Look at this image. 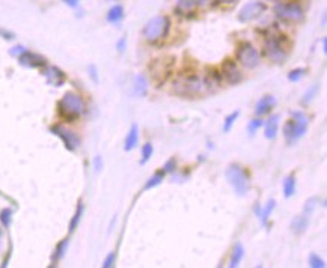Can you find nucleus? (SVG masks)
I'll list each match as a JSON object with an SVG mask.
<instances>
[{
  "mask_svg": "<svg viewBox=\"0 0 327 268\" xmlns=\"http://www.w3.org/2000/svg\"><path fill=\"white\" fill-rule=\"evenodd\" d=\"M133 89H134V94L137 97H145V95H147V92H148V82H147V79H145L142 74H139V75H136V77H134Z\"/></svg>",
  "mask_w": 327,
  "mask_h": 268,
  "instance_id": "obj_20",
  "label": "nucleus"
},
{
  "mask_svg": "<svg viewBox=\"0 0 327 268\" xmlns=\"http://www.w3.org/2000/svg\"><path fill=\"white\" fill-rule=\"evenodd\" d=\"M238 116H240V111L235 110V111L229 113L228 116L225 118V121H223V131H225V133H229V131H231V128H232V125L235 124V121L238 119Z\"/></svg>",
  "mask_w": 327,
  "mask_h": 268,
  "instance_id": "obj_28",
  "label": "nucleus"
},
{
  "mask_svg": "<svg viewBox=\"0 0 327 268\" xmlns=\"http://www.w3.org/2000/svg\"><path fill=\"white\" fill-rule=\"evenodd\" d=\"M305 74H306V69L305 68H296V69H293V71H289L288 72V80L289 82H299V80H302L303 77H305Z\"/></svg>",
  "mask_w": 327,
  "mask_h": 268,
  "instance_id": "obj_30",
  "label": "nucleus"
},
{
  "mask_svg": "<svg viewBox=\"0 0 327 268\" xmlns=\"http://www.w3.org/2000/svg\"><path fill=\"white\" fill-rule=\"evenodd\" d=\"M222 79H225L229 85H237L241 82V72L232 59H226L222 63Z\"/></svg>",
  "mask_w": 327,
  "mask_h": 268,
  "instance_id": "obj_12",
  "label": "nucleus"
},
{
  "mask_svg": "<svg viewBox=\"0 0 327 268\" xmlns=\"http://www.w3.org/2000/svg\"><path fill=\"white\" fill-rule=\"evenodd\" d=\"M274 14L279 20L286 23H299L305 18L303 8L297 3H277L274 6Z\"/></svg>",
  "mask_w": 327,
  "mask_h": 268,
  "instance_id": "obj_8",
  "label": "nucleus"
},
{
  "mask_svg": "<svg viewBox=\"0 0 327 268\" xmlns=\"http://www.w3.org/2000/svg\"><path fill=\"white\" fill-rule=\"evenodd\" d=\"M208 88L205 80L198 74H179L173 82V92L179 97L195 98L207 92Z\"/></svg>",
  "mask_w": 327,
  "mask_h": 268,
  "instance_id": "obj_1",
  "label": "nucleus"
},
{
  "mask_svg": "<svg viewBox=\"0 0 327 268\" xmlns=\"http://www.w3.org/2000/svg\"><path fill=\"white\" fill-rule=\"evenodd\" d=\"M24 50H26V49H24L23 46H17V47H14V49L9 52V54H11V56H17V57H18V56H20V54H21Z\"/></svg>",
  "mask_w": 327,
  "mask_h": 268,
  "instance_id": "obj_39",
  "label": "nucleus"
},
{
  "mask_svg": "<svg viewBox=\"0 0 327 268\" xmlns=\"http://www.w3.org/2000/svg\"><path fill=\"white\" fill-rule=\"evenodd\" d=\"M89 71H91L89 74L92 75L94 82H95V83H98V77H97V69H95V66H94V65H92V66H89Z\"/></svg>",
  "mask_w": 327,
  "mask_h": 268,
  "instance_id": "obj_42",
  "label": "nucleus"
},
{
  "mask_svg": "<svg viewBox=\"0 0 327 268\" xmlns=\"http://www.w3.org/2000/svg\"><path fill=\"white\" fill-rule=\"evenodd\" d=\"M101 166H103V164H101V159H100V157H97V159H95V169H97V170H100V169H101Z\"/></svg>",
  "mask_w": 327,
  "mask_h": 268,
  "instance_id": "obj_44",
  "label": "nucleus"
},
{
  "mask_svg": "<svg viewBox=\"0 0 327 268\" xmlns=\"http://www.w3.org/2000/svg\"><path fill=\"white\" fill-rule=\"evenodd\" d=\"M323 52L327 53V38H323Z\"/></svg>",
  "mask_w": 327,
  "mask_h": 268,
  "instance_id": "obj_45",
  "label": "nucleus"
},
{
  "mask_svg": "<svg viewBox=\"0 0 327 268\" xmlns=\"http://www.w3.org/2000/svg\"><path fill=\"white\" fill-rule=\"evenodd\" d=\"M173 68H175V57L173 56H163V57L154 59L148 65L151 82L157 88H160L162 85H164L169 80V77L173 72Z\"/></svg>",
  "mask_w": 327,
  "mask_h": 268,
  "instance_id": "obj_4",
  "label": "nucleus"
},
{
  "mask_svg": "<svg viewBox=\"0 0 327 268\" xmlns=\"http://www.w3.org/2000/svg\"><path fill=\"white\" fill-rule=\"evenodd\" d=\"M50 131L53 133V134H56L62 142H63V145H65V148L68 149V151H76L77 148H79V145H80V139L72 133L71 130H66L65 127H62V125H53L52 128H50Z\"/></svg>",
  "mask_w": 327,
  "mask_h": 268,
  "instance_id": "obj_11",
  "label": "nucleus"
},
{
  "mask_svg": "<svg viewBox=\"0 0 327 268\" xmlns=\"http://www.w3.org/2000/svg\"><path fill=\"white\" fill-rule=\"evenodd\" d=\"M296 193V176L288 175L283 179V195L285 198H291Z\"/></svg>",
  "mask_w": 327,
  "mask_h": 268,
  "instance_id": "obj_26",
  "label": "nucleus"
},
{
  "mask_svg": "<svg viewBox=\"0 0 327 268\" xmlns=\"http://www.w3.org/2000/svg\"><path fill=\"white\" fill-rule=\"evenodd\" d=\"M85 111V101L76 92H66L57 103V113L66 122H74Z\"/></svg>",
  "mask_w": 327,
  "mask_h": 268,
  "instance_id": "obj_2",
  "label": "nucleus"
},
{
  "mask_svg": "<svg viewBox=\"0 0 327 268\" xmlns=\"http://www.w3.org/2000/svg\"><path fill=\"white\" fill-rule=\"evenodd\" d=\"M204 80H205V85H207L208 91H210V89H214V88H217V86L222 83V74L213 68V69L208 71L207 77H205Z\"/></svg>",
  "mask_w": 327,
  "mask_h": 268,
  "instance_id": "obj_21",
  "label": "nucleus"
},
{
  "mask_svg": "<svg viewBox=\"0 0 327 268\" xmlns=\"http://www.w3.org/2000/svg\"><path fill=\"white\" fill-rule=\"evenodd\" d=\"M315 202H317L315 199H311V201L306 202V207H305V214H306V215H309V214L312 213V210L315 208V205H314Z\"/></svg>",
  "mask_w": 327,
  "mask_h": 268,
  "instance_id": "obj_38",
  "label": "nucleus"
},
{
  "mask_svg": "<svg viewBox=\"0 0 327 268\" xmlns=\"http://www.w3.org/2000/svg\"><path fill=\"white\" fill-rule=\"evenodd\" d=\"M153 152H154L153 145H151V143H145L143 148H142V160H140V164H145V163H147V161L151 159Z\"/></svg>",
  "mask_w": 327,
  "mask_h": 268,
  "instance_id": "obj_31",
  "label": "nucleus"
},
{
  "mask_svg": "<svg viewBox=\"0 0 327 268\" xmlns=\"http://www.w3.org/2000/svg\"><path fill=\"white\" fill-rule=\"evenodd\" d=\"M309 265H311L312 268H324V267H326V262H324L318 255L311 253V255H309Z\"/></svg>",
  "mask_w": 327,
  "mask_h": 268,
  "instance_id": "obj_34",
  "label": "nucleus"
},
{
  "mask_svg": "<svg viewBox=\"0 0 327 268\" xmlns=\"http://www.w3.org/2000/svg\"><path fill=\"white\" fill-rule=\"evenodd\" d=\"M289 44H286V38L283 35H270L264 43V54L276 62L282 63L286 59Z\"/></svg>",
  "mask_w": 327,
  "mask_h": 268,
  "instance_id": "obj_6",
  "label": "nucleus"
},
{
  "mask_svg": "<svg viewBox=\"0 0 327 268\" xmlns=\"http://www.w3.org/2000/svg\"><path fill=\"white\" fill-rule=\"evenodd\" d=\"M222 3H228V5H231V3H235L237 0H220Z\"/></svg>",
  "mask_w": 327,
  "mask_h": 268,
  "instance_id": "obj_46",
  "label": "nucleus"
},
{
  "mask_svg": "<svg viewBox=\"0 0 327 268\" xmlns=\"http://www.w3.org/2000/svg\"><path fill=\"white\" fill-rule=\"evenodd\" d=\"M308 224H309V218L306 214H302V215H297L293 218L291 221V231L296 234V235H302L305 234V231L308 229Z\"/></svg>",
  "mask_w": 327,
  "mask_h": 268,
  "instance_id": "obj_17",
  "label": "nucleus"
},
{
  "mask_svg": "<svg viewBox=\"0 0 327 268\" xmlns=\"http://www.w3.org/2000/svg\"><path fill=\"white\" fill-rule=\"evenodd\" d=\"M274 207H276V201H274V199H270L264 208H258V210H257L258 217L261 218V223H263V224H267V221H269V218H270V215H272Z\"/></svg>",
  "mask_w": 327,
  "mask_h": 268,
  "instance_id": "obj_22",
  "label": "nucleus"
},
{
  "mask_svg": "<svg viewBox=\"0 0 327 268\" xmlns=\"http://www.w3.org/2000/svg\"><path fill=\"white\" fill-rule=\"evenodd\" d=\"M18 62L26 68H44L47 65V59L38 53H32L29 50H24L18 56Z\"/></svg>",
  "mask_w": 327,
  "mask_h": 268,
  "instance_id": "obj_13",
  "label": "nucleus"
},
{
  "mask_svg": "<svg viewBox=\"0 0 327 268\" xmlns=\"http://www.w3.org/2000/svg\"><path fill=\"white\" fill-rule=\"evenodd\" d=\"M308 124L309 121L303 111H291V119H288L283 125V136L286 143L294 145L297 140H300L308 131Z\"/></svg>",
  "mask_w": 327,
  "mask_h": 268,
  "instance_id": "obj_3",
  "label": "nucleus"
},
{
  "mask_svg": "<svg viewBox=\"0 0 327 268\" xmlns=\"http://www.w3.org/2000/svg\"><path fill=\"white\" fill-rule=\"evenodd\" d=\"M263 125H264V122H263L261 116H260V118H255V119H252V121L247 124V131H249L250 134H255Z\"/></svg>",
  "mask_w": 327,
  "mask_h": 268,
  "instance_id": "obj_32",
  "label": "nucleus"
},
{
  "mask_svg": "<svg viewBox=\"0 0 327 268\" xmlns=\"http://www.w3.org/2000/svg\"><path fill=\"white\" fill-rule=\"evenodd\" d=\"M115 261H116V253H115V252L109 253L107 258H106L104 262H103V267H104V268H110V267L115 265Z\"/></svg>",
  "mask_w": 327,
  "mask_h": 268,
  "instance_id": "obj_35",
  "label": "nucleus"
},
{
  "mask_svg": "<svg viewBox=\"0 0 327 268\" xmlns=\"http://www.w3.org/2000/svg\"><path fill=\"white\" fill-rule=\"evenodd\" d=\"M0 235H2V232H0Z\"/></svg>",
  "mask_w": 327,
  "mask_h": 268,
  "instance_id": "obj_47",
  "label": "nucleus"
},
{
  "mask_svg": "<svg viewBox=\"0 0 327 268\" xmlns=\"http://www.w3.org/2000/svg\"><path fill=\"white\" fill-rule=\"evenodd\" d=\"M83 211H85V207H83L82 202H79L77 210H76L74 215H72V218H71V221H69V232H74V231H76V227L79 226V221H80V218H82V215H83Z\"/></svg>",
  "mask_w": 327,
  "mask_h": 268,
  "instance_id": "obj_27",
  "label": "nucleus"
},
{
  "mask_svg": "<svg viewBox=\"0 0 327 268\" xmlns=\"http://www.w3.org/2000/svg\"><path fill=\"white\" fill-rule=\"evenodd\" d=\"M66 247H68V240H62L59 241V244L56 246L54 249V253H53V258H52V267H56L59 264V261L63 258L65 252H66Z\"/></svg>",
  "mask_w": 327,
  "mask_h": 268,
  "instance_id": "obj_24",
  "label": "nucleus"
},
{
  "mask_svg": "<svg viewBox=\"0 0 327 268\" xmlns=\"http://www.w3.org/2000/svg\"><path fill=\"white\" fill-rule=\"evenodd\" d=\"M196 3L195 0H176V5H175V12L178 15H190L192 12H195L196 9Z\"/></svg>",
  "mask_w": 327,
  "mask_h": 268,
  "instance_id": "obj_16",
  "label": "nucleus"
},
{
  "mask_svg": "<svg viewBox=\"0 0 327 268\" xmlns=\"http://www.w3.org/2000/svg\"><path fill=\"white\" fill-rule=\"evenodd\" d=\"M122 18H124V8L121 5H115V6H112L110 9H109V12H107V21L109 23L116 24Z\"/></svg>",
  "mask_w": 327,
  "mask_h": 268,
  "instance_id": "obj_23",
  "label": "nucleus"
},
{
  "mask_svg": "<svg viewBox=\"0 0 327 268\" xmlns=\"http://www.w3.org/2000/svg\"><path fill=\"white\" fill-rule=\"evenodd\" d=\"M164 179V172L162 170V172H157L154 176H151L148 181H147V184H145V187H143V190H150V188H154V187H157L159 184H162V181Z\"/></svg>",
  "mask_w": 327,
  "mask_h": 268,
  "instance_id": "obj_29",
  "label": "nucleus"
},
{
  "mask_svg": "<svg viewBox=\"0 0 327 268\" xmlns=\"http://www.w3.org/2000/svg\"><path fill=\"white\" fill-rule=\"evenodd\" d=\"M195 3L198 8H205L211 3V0H195Z\"/></svg>",
  "mask_w": 327,
  "mask_h": 268,
  "instance_id": "obj_40",
  "label": "nucleus"
},
{
  "mask_svg": "<svg viewBox=\"0 0 327 268\" xmlns=\"http://www.w3.org/2000/svg\"><path fill=\"white\" fill-rule=\"evenodd\" d=\"M170 30V20L167 15H157L147 21V24L143 26L142 35L148 43H157L162 41L169 35Z\"/></svg>",
  "mask_w": 327,
  "mask_h": 268,
  "instance_id": "obj_5",
  "label": "nucleus"
},
{
  "mask_svg": "<svg viewBox=\"0 0 327 268\" xmlns=\"http://www.w3.org/2000/svg\"><path fill=\"white\" fill-rule=\"evenodd\" d=\"M137 142H139V127H137L136 124H133L131 128H130V131L127 133L124 149H125V151H131V149H134L136 145H137Z\"/></svg>",
  "mask_w": 327,
  "mask_h": 268,
  "instance_id": "obj_19",
  "label": "nucleus"
},
{
  "mask_svg": "<svg viewBox=\"0 0 327 268\" xmlns=\"http://www.w3.org/2000/svg\"><path fill=\"white\" fill-rule=\"evenodd\" d=\"M225 175H226L228 182L231 184V187L234 188V191L238 196H244L247 193L250 188V179H249V175L246 173V170L240 164L231 163L226 167Z\"/></svg>",
  "mask_w": 327,
  "mask_h": 268,
  "instance_id": "obj_7",
  "label": "nucleus"
},
{
  "mask_svg": "<svg viewBox=\"0 0 327 268\" xmlns=\"http://www.w3.org/2000/svg\"><path fill=\"white\" fill-rule=\"evenodd\" d=\"M267 11V5L264 2H261V0H255V2H249L246 3L240 12H238V21L240 23H249L252 20L258 18L263 12Z\"/></svg>",
  "mask_w": 327,
  "mask_h": 268,
  "instance_id": "obj_10",
  "label": "nucleus"
},
{
  "mask_svg": "<svg viewBox=\"0 0 327 268\" xmlns=\"http://www.w3.org/2000/svg\"><path fill=\"white\" fill-rule=\"evenodd\" d=\"M44 74H46V77H47V82H49L52 86H62V85L65 83V80H66L65 72H63L60 68H57V66H49V68H46Z\"/></svg>",
  "mask_w": 327,
  "mask_h": 268,
  "instance_id": "obj_14",
  "label": "nucleus"
},
{
  "mask_svg": "<svg viewBox=\"0 0 327 268\" xmlns=\"http://www.w3.org/2000/svg\"><path fill=\"white\" fill-rule=\"evenodd\" d=\"M63 3H66L68 6H71V8H76L79 3H80V0H62Z\"/></svg>",
  "mask_w": 327,
  "mask_h": 268,
  "instance_id": "obj_41",
  "label": "nucleus"
},
{
  "mask_svg": "<svg viewBox=\"0 0 327 268\" xmlns=\"http://www.w3.org/2000/svg\"><path fill=\"white\" fill-rule=\"evenodd\" d=\"M0 221L5 227H9L11 226V221H12V210L9 208H5L2 213H0Z\"/></svg>",
  "mask_w": 327,
  "mask_h": 268,
  "instance_id": "obj_33",
  "label": "nucleus"
},
{
  "mask_svg": "<svg viewBox=\"0 0 327 268\" xmlns=\"http://www.w3.org/2000/svg\"><path fill=\"white\" fill-rule=\"evenodd\" d=\"M175 169H176V161H175V159L167 160V161L164 163V166H163V172H164V173H170V172H173Z\"/></svg>",
  "mask_w": 327,
  "mask_h": 268,
  "instance_id": "obj_36",
  "label": "nucleus"
},
{
  "mask_svg": "<svg viewBox=\"0 0 327 268\" xmlns=\"http://www.w3.org/2000/svg\"><path fill=\"white\" fill-rule=\"evenodd\" d=\"M317 89H318V86H312V88L309 89V92H306V95H305V98L302 100V101H303V104H306V103H309V101L312 100V95H315V92H317Z\"/></svg>",
  "mask_w": 327,
  "mask_h": 268,
  "instance_id": "obj_37",
  "label": "nucleus"
},
{
  "mask_svg": "<svg viewBox=\"0 0 327 268\" xmlns=\"http://www.w3.org/2000/svg\"><path fill=\"white\" fill-rule=\"evenodd\" d=\"M274 106H276V98H274L273 95H264V97L260 98L258 103L255 104V113H257V116H264V114H269Z\"/></svg>",
  "mask_w": 327,
  "mask_h": 268,
  "instance_id": "obj_15",
  "label": "nucleus"
},
{
  "mask_svg": "<svg viewBox=\"0 0 327 268\" xmlns=\"http://www.w3.org/2000/svg\"><path fill=\"white\" fill-rule=\"evenodd\" d=\"M124 47H125V38H121L119 43H118V50H119V52H122V50H124Z\"/></svg>",
  "mask_w": 327,
  "mask_h": 268,
  "instance_id": "obj_43",
  "label": "nucleus"
},
{
  "mask_svg": "<svg viewBox=\"0 0 327 268\" xmlns=\"http://www.w3.org/2000/svg\"><path fill=\"white\" fill-rule=\"evenodd\" d=\"M243 256H244V247H243L240 243H237V244L234 246L232 255H231L229 267H231V268H237V267L240 265V262H241Z\"/></svg>",
  "mask_w": 327,
  "mask_h": 268,
  "instance_id": "obj_25",
  "label": "nucleus"
},
{
  "mask_svg": "<svg viewBox=\"0 0 327 268\" xmlns=\"http://www.w3.org/2000/svg\"><path fill=\"white\" fill-rule=\"evenodd\" d=\"M279 119H280L279 114H273V116H270L269 121L264 124V127H266V139L273 140L276 137L277 130H279Z\"/></svg>",
  "mask_w": 327,
  "mask_h": 268,
  "instance_id": "obj_18",
  "label": "nucleus"
},
{
  "mask_svg": "<svg viewBox=\"0 0 327 268\" xmlns=\"http://www.w3.org/2000/svg\"><path fill=\"white\" fill-rule=\"evenodd\" d=\"M235 57L247 69H253L260 65V53L250 43H241L237 49Z\"/></svg>",
  "mask_w": 327,
  "mask_h": 268,
  "instance_id": "obj_9",
  "label": "nucleus"
}]
</instances>
